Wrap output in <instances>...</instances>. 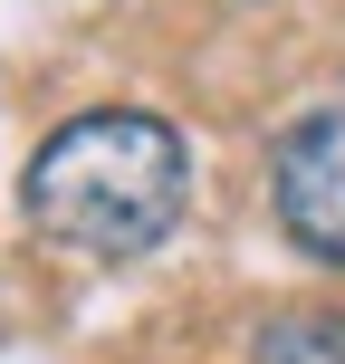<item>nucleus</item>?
I'll return each instance as SVG.
<instances>
[{"instance_id": "f257e3e1", "label": "nucleus", "mask_w": 345, "mask_h": 364, "mask_svg": "<svg viewBox=\"0 0 345 364\" xmlns=\"http://www.w3.org/2000/svg\"><path fill=\"white\" fill-rule=\"evenodd\" d=\"M182 192H192V154L154 106H87L29 154L19 211L48 250L125 269V259L173 240Z\"/></svg>"}, {"instance_id": "f03ea898", "label": "nucleus", "mask_w": 345, "mask_h": 364, "mask_svg": "<svg viewBox=\"0 0 345 364\" xmlns=\"http://www.w3.org/2000/svg\"><path fill=\"white\" fill-rule=\"evenodd\" d=\"M269 211L307 259L345 269V106H317L269 154Z\"/></svg>"}, {"instance_id": "7ed1b4c3", "label": "nucleus", "mask_w": 345, "mask_h": 364, "mask_svg": "<svg viewBox=\"0 0 345 364\" xmlns=\"http://www.w3.org/2000/svg\"><path fill=\"white\" fill-rule=\"evenodd\" d=\"M250 364H345V307H288L259 326Z\"/></svg>"}]
</instances>
